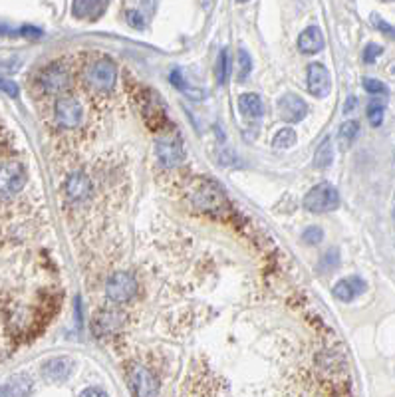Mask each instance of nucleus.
<instances>
[{"instance_id":"10","label":"nucleus","mask_w":395,"mask_h":397,"mask_svg":"<svg viewBox=\"0 0 395 397\" xmlns=\"http://www.w3.org/2000/svg\"><path fill=\"white\" fill-rule=\"evenodd\" d=\"M280 120L286 123H300L308 115V103L296 94H284L276 103Z\"/></svg>"},{"instance_id":"19","label":"nucleus","mask_w":395,"mask_h":397,"mask_svg":"<svg viewBox=\"0 0 395 397\" xmlns=\"http://www.w3.org/2000/svg\"><path fill=\"white\" fill-rule=\"evenodd\" d=\"M239 110L249 120H261L264 115L263 99H261L258 94H253V92L242 94L241 98H239Z\"/></svg>"},{"instance_id":"22","label":"nucleus","mask_w":395,"mask_h":397,"mask_svg":"<svg viewBox=\"0 0 395 397\" xmlns=\"http://www.w3.org/2000/svg\"><path fill=\"white\" fill-rule=\"evenodd\" d=\"M294 144H296V132L290 130V127H284L275 135L276 149H290Z\"/></svg>"},{"instance_id":"1","label":"nucleus","mask_w":395,"mask_h":397,"mask_svg":"<svg viewBox=\"0 0 395 397\" xmlns=\"http://www.w3.org/2000/svg\"><path fill=\"white\" fill-rule=\"evenodd\" d=\"M84 80H86V86L98 94H106V92H111L115 82H118V66L111 62L110 58H99V60H94L88 68H86V74H84Z\"/></svg>"},{"instance_id":"6","label":"nucleus","mask_w":395,"mask_h":397,"mask_svg":"<svg viewBox=\"0 0 395 397\" xmlns=\"http://www.w3.org/2000/svg\"><path fill=\"white\" fill-rule=\"evenodd\" d=\"M137 294V280L130 272H115L106 282V296L113 304L130 302Z\"/></svg>"},{"instance_id":"8","label":"nucleus","mask_w":395,"mask_h":397,"mask_svg":"<svg viewBox=\"0 0 395 397\" xmlns=\"http://www.w3.org/2000/svg\"><path fill=\"white\" fill-rule=\"evenodd\" d=\"M125 324V314L115 308H106L96 312V316L92 318V332L98 338H106V336H113L123 328Z\"/></svg>"},{"instance_id":"28","label":"nucleus","mask_w":395,"mask_h":397,"mask_svg":"<svg viewBox=\"0 0 395 397\" xmlns=\"http://www.w3.org/2000/svg\"><path fill=\"white\" fill-rule=\"evenodd\" d=\"M324 239V231L320 227H308L306 231L302 232V241L306 244H318Z\"/></svg>"},{"instance_id":"15","label":"nucleus","mask_w":395,"mask_h":397,"mask_svg":"<svg viewBox=\"0 0 395 397\" xmlns=\"http://www.w3.org/2000/svg\"><path fill=\"white\" fill-rule=\"evenodd\" d=\"M106 11H108V2H98V0H76L72 4V14L80 20H98Z\"/></svg>"},{"instance_id":"18","label":"nucleus","mask_w":395,"mask_h":397,"mask_svg":"<svg viewBox=\"0 0 395 397\" xmlns=\"http://www.w3.org/2000/svg\"><path fill=\"white\" fill-rule=\"evenodd\" d=\"M193 201H195V205L201 207V209L215 210L222 205V195H220V191L215 185H205V187H199L195 191Z\"/></svg>"},{"instance_id":"13","label":"nucleus","mask_w":395,"mask_h":397,"mask_svg":"<svg viewBox=\"0 0 395 397\" xmlns=\"http://www.w3.org/2000/svg\"><path fill=\"white\" fill-rule=\"evenodd\" d=\"M64 191L70 201H84V198L89 197L92 193V179H89L86 173H72V175L66 179V185H64Z\"/></svg>"},{"instance_id":"9","label":"nucleus","mask_w":395,"mask_h":397,"mask_svg":"<svg viewBox=\"0 0 395 397\" xmlns=\"http://www.w3.org/2000/svg\"><path fill=\"white\" fill-rule=\"evenodd\" d=\"M306 84L312 96L316 98H326L332 92V76L330 70L320 62H312L306 68Z\"/></svg>"},{"instance_id":"2","label":"nucleus","mask_w":395,"mask_h":397,"mask_svg":"<svg viewBox=\"0 0 395 397\" xmlns=\"http://www.w3.org/2000/svg\"><path fill=\"white\" fill-rule=\"evenodd\" d=\"M125 377L132 387L135 397H157L159 396V379L155 377L151 370L142 364H127Z\"/></svg>"},{"instance_id":"34","label":"nucleus","mask_w":395,"mask_h":397,"mask_svg":"<svg viewBox=\"0 0 395 397\" xmlns=\"http://www.w3.org/2000/svg\"><path fill=\"white\" fill-rule=\"evenodd\" d=\"M0 397H11V389H8V386L0 387Z\"/></svg>"},{"instance_id":"11","label":"nucleus","mask_w":395,"mask_h":397,"mask_svg":"<svg viewBox=\"0 0 395 397\" xmlns=\"http://www.w3.org/2000/svg\"><path fill=\"white\" fill-rule=\"evenodd\" d=\"M155 151H157V157L165 167H177L185 161V147H183L179 137L159 139L155 145Z\"/></svg>"},{"instance_id":"31","label":"nucleus","mask_w":395,"mask_h":397,"mask_svg":"<svg viewBox=\"0 0 395 397\" xmlns=\"http://www.w3.org/2000/svg\"><path fill=\"white\" fill-rule=\"evenodd\" d=\"M372 23L375 24V26H377V28H380V30L385 34V36H389V38H394V40H395V28H394V26H389V24L385 23V20H382V18H380L377 14H373Z\"/></svg>"},{"instance_id":"12","label":"nucleus","mask_w":395,"mask_h":397,"mask_svg":"<svg viewBox=\"0 0 395 397\" xmlns=\"http://www.w3.org/2000/svg\"><path fill=\"white\" fill-rule=\"evenodd\" d=\"M70 84V74L62 64H50L40 74V86L46 94H62Z\"/></svg>"},{"instance_id":"21","label":"nucleus","mask_w":395,"mask_h":397,"mask_svg":"<svg viewBox=\"0 0 395 397\" xmlns=\"http://www.w3.org/2000/svg\"><path fill=\"white\" fill-rule=\"evenodd\" d=\"M368 120L372 123L373 127H380L382 123H384V113H385V106L382 101H377V99H373L368 103Z\"/></svg>"},{"instance_id":"4","label":"nucleus","mask_w":395,"mask_h":397,"mask_svg":"<svg viewBox=\"0 0 395 397\" xmlns=\"http://www.w3.org/2000/svg\"><path fill=\"white\" fill-rule=\"evenodd\" d=\"M139 111H142V118L147 123V127L153 132L163 130L169 123L161 99L157 98V94L151 89H145L143 94H139Z\"/></svg>"},{"instance_id":"36","label":"nucleus","mask_w":395,"mask_h":397,"mask_svg":"<svg viewBox=\"0 0 395 397\" xmlns=\"http://www.w3.org/2000/svg\"><path fill=\"white\" fill-rule=\"evenodd\" d=\"M394 219H395V209H394Z\"/></svg>"},{"instance_id":"35","label":"nucleus","mask_w":395,"mask_h":397,"mask_svg":"<svg viewBox=\"0 0 395 397\" xmlns=\"http://www.w3.org/2000/svg\"><path fill=\"white\" fill-rule=\"evenodd\" d=\"M353 106H356V99H353V98L348 99V103H346V110H344V111H351V108H353Z\"/></svg>"},{"instance_id":"17","label":"nucleus","mask_w":395,"mask_h":397,"mask_svg":"<svg viewBox=\"0 0 395 397\" xmlns=\"http://www.w3.org/2000/svg\"><path fill=\"white\" fill-rule=\"evenodd\" d=\"M72 372V360L70 358H52L42 365V375L50 382H62Z\"/></svg>"},{"instance_id":"29","label":"nucleus","mask_w":395,"mask_h":397,"mask_svg":"<svg viewBox=\"0 0 395 397\" xmlns=\"http://www.w3.org/2000/svg\"><path fill=\"white\" fill-rule=\"evenodd\" d=\"M382 54H384V48H382V46L373 44L372 42V44L365 46V50H363V62H365V64H373V62H375V58Z\"/></svg>"},{"instance_id":"26","label":"nucleus","mask_w":395,"mask_h":397,"mask_svg":"<svg viewBox=\"0 0 395 397\" xmlns=\"http://www.w3.org/2000/svg\"><path fill=\"white\" fill-rule=\"evenodd\" d=\"M363 89L368 92V94H373V96H382V94H387V86H385L384 82H380V80H373V77H365L362 82Z\"/></svg>"},{"instance_id":"33","label":"nucleus","mask_w":395,"mask_h":397,"mask_svg":"<svg viewBox=\"0 0 395 397\" xmlns=\"http://www.w3.org/2000/svg\"><path fill=\"white\" fill-rule=\"evenodd\" d=\"M80 397H108V396H106V391L99 389V387H86V389L80 393Z\"/></svg>"},{"instance_id":"27","label":"nucleus","mask_w":395,"mask_h":397,"mask_svg":"<svg viewBox=\"0 0 395 397\" xmlns=\"http://www.w3.org/2000/svg\"><path fill=\"white\" fill-rule=\"evenodd\" d=\"M125 18H127V24L135 28V30H143L147 26V20L143 16V12L139 11H127L125 12Z\"/></svg>"},{"instance_id":"25","label":"nucleus","mask_w":395,"mask_h":397,"mask_svg":"<svg viewBox=\"0 0 395 397\" xmlns=\"http://www.w3.org/2000/svg\"><path fill=\"white\" fill-rule=\"evenodd\" d=\"M358 133H360V123L358 122H344L340 127V139L341 141H346V144H351L356 137H358Z\"/></svg>"},{"instance_id":"20","label":"nucleus","mask_w":395,"mask_h":397,"mask_svg":"<svg viewBox=\"0 0 395 397\" xmlns=\"http://www.w3.org/2000/svg\"><path fill=\"white\" fill-rule=\"evenodd\" d=\"M332 161H334V145H332V139L326 137L320 147L316 149V155H314V167H318V169H326V167L332 165Z\"/></svg>"},{"instance_id":"32","label":"nucleus","mask_w":395,"mask_h":397,"mask_svg":"<svg viewBox=\"0 0 395 397\" xmlns=\"http://www.w3.org/2000/svg\"><path fill=\"white\" fill-rule=\"evenodd\" d=\"M338 260H340V254H338V251L334 248V251H330V253L322 258V266L328 263L330 268H334V266H338Z\"/></svg>"},{"instance_id":"16","label":"nucleus","mask_w":395,"mask_h":397,"mask_svg":"<svg viewBox=\"0 0 395 397\" xmlns=\"http://www.w3.org/2000/svg\"><path fill=\"white\" fill-rule=\"evenodd\" d=\"M322 48H324V36L318 26H308L298 36V50L302 54H318Z\"/></svg>"},{"instance_id":"14","label":"nucleus","mask_w":395,"mask_h":397,"mask_svg":"<svg viewBox=\"0 0 395 397\" xmlns=\"http://www.w3.org/2000/svg\"><path fill=\"white\" fill-rule=\"evenodd\" d=\"M363 292H365V282H363L360 276L341 278L340 282L334 286V296L341 300V302H351L353 298H358Z\"/></svg>"},{"instance_id":"30","label":"nucleus","mask_w":395,"mask_h":397,"mask_svg":"<svg viewBox=\"0 0 395 397\" xmlns=\"http://www.w3.org/2000/svg\"><path fill=\"white\" fill-rule=\"evenodd\" d=\"M0 92L11 96V98H16L20 89L16 86V82H12L11 77H0Z\"/></svg>"},{"instance_id":"23","label":"nucleus","mask_w":395,"mask_h":397,"mask_svg":"<svg viewBox=\"0 0 395 397\" xmlns=\"http://www.w3.org/2000/svg\"><path fill=\"white\" fill-rule=\"evenodd\" d=\"M229 72H231V64H229V52H227V50H222L219 56V60H217V70H215L219 84H225V82H227Z\"/></svg>"},{"instance_id":"5","label":"nucleus","mask_w":395,"mask_h":397,"mask_svg":"<svg viewBox=\"0 0 395 397\" xmlns=\"http://www.w3.org/2000/svg\"><path fill=\"white\" fill-rule=\"evenodd\" d=\"M26 185V169L18 161L0 163V197H12Z\"/></svg>"},{"instance_id":"3","label":"nucleus","mask_w":395,"mask_h":397,"mask_svg":"<svg viewBox=\"0 0 395 397\" xmlns=\"http://www.w3.org/2000/svg\"><path fill=\"white\" fill-rule=\"evenodd\" d=\"M302 205L310 213H328V210L338 209V205H340L338 189L330 185V183H320L304 195Z\"/></svg>"},{"instance_id":"7","label":"nucleus","mask_w":395,"mask_h":397,"mask_svg":"<svg viewBox=\"0 0 395 397\" xmlns=\"http://www.w3.org/2000/svg\"><path fill=\"white\" fill-rule=\"evenodd\" d=\"M54 115L58 125H62L64 130H74L84 120V108L76 98H58L54 106Z\"/></svg>"},{"instance_id":"24","label":"nucleus","mask_w":395,"mask_h":397,"mask_svg":"<svg viewBox=\"0 0 395 397\" xmlns=\"http://www.w3.org/2000/svg\"><path fill=\"white\" fill-rule=\"evenodd\" d=\"M251 70H253L251 54H249L244 48H241V50H239V80L244 82V80L249 77V74H251Z\"/></svg>"}]
</instances>
